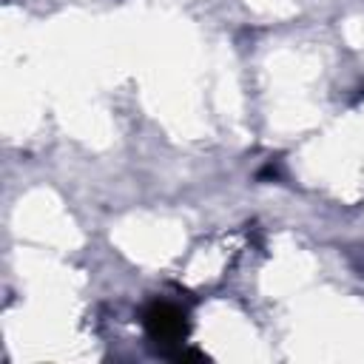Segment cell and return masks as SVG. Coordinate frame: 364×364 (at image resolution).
Masks as SVG:
<instances>
[{
  "label": "cell",
  "mask_w": 364,
  "mask_h": 364,
  "mask_svg": "<svg viewBox=\"0 0 364 364\" xmlns=\"http://www.w3.org/2000/svg\"><path fill=\"white\" fill-rule=\"evenodd\" d=\"M142 324H145L148 336L162 344H182V338L188 336V316H185V310H179L171 301H154L145 310Z\"/></svg>",
  "instance_id": "1"
}]
</instances>
